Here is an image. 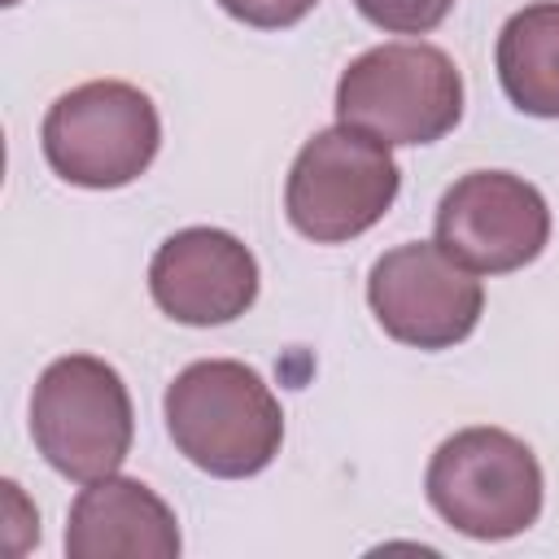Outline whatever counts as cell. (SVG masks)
<instances>
[{"mask_svg":"<svg viewBox=\"0 0 559 559\" xmlns=\"http://www.w3.org/2000/svg\"><path fill=\"white\" fill-rule=\"evenodd\" d=\"M48 166L74 188H122L140 179L162 144L157 105L122 79H92L52 100L39 131Z\"/></svg>","mask_w":559,"mask_h":559,"instance_id":"8992f818","label":"cell"},{"mask_svg":"<svg viewBox=\"0 0 559 559\" xmlns=\"http://www.w3.org/2000/svg\"><path fill=\"white\" fill-rule=\"evenodd\" d=\"M550 240L546 197L511 170H472L437 205V245L476 275L528 266Z\"/></svg>","mask_w":559,"mask_h":559,"instance_id":"ba28073f","label":"cell"},{"mask_svg":"<svg viewBox=\"0 0 559 559\" xmlns=\"http://www.w3.org/2000/svg\"><path fill=\"white\" fill-rule=\"evenodd\" d=\"M542 463L502 428H463L445 437L428 463L424 493L432 511L463 537L507 542L542 515Z\"/></svg>","mask_w":559,"mask_h":559,"instance_id":"7a4b0ae2","label":"cell"},{"mask_svg":"<svg viewBox=\"0 0 559 559\" xmlns=\"http://www.w3.org/2000/svg\"><path fill=\"white\" fill-rule=\"evenodd\" d=\"M493 57L502 92L520 114L559 118V0H537L511 13Z\"/></svg>","mask_w":559,"mask_h":559,"instance_id":"8fae6325","label":"cell"},{"mask_svg":"<svg viewBox=\"0 0 559 559\" xmlns=\"http://www.w3.org/2000/svg\"><path fill=\"white\" fill-rule=\"evenodd\" d=\"M166 428L175 450L223 480L258 476L284 441V411L271 384L236 358H201L166 389Z\"/></svg>","mask_w":559,"mask_h":559,"instance_id":"6da1fadb","label":"cell"},{"mask_svg":"<svg viewBox=\"0 0 559 559\" xmlns=\"http://www.w3.org/2000/svg\"><path fill=\"white\" fill-rule=\"evenodd\" d=\"M336 118L380 144H432L463 118V79L432 44H380L345 66Z\"/></svg>","mask_w":559,"mask_h":559,"instance_id":"3957f363","label":"cell"},{"mask_svg":"<svg viewBox=\"0 0 559 559\" xmlns=\"http://www.w3.org/2000/svg\"><path fill=\"white\" fill-rule=\"evenodd\" d=\"M367 306L393 341L411 349H450L476 332L485 288L476 271L450 258L437 240H411L376 258Z\"/></svg>","mask_w":559,"mask_h":559,"instance_id":"52a82bcc","label":"cell"},{"mask_svg":"<svg viewBox=\"0 0 559 559\" xmlns=\"http://www.w3.org/2000/svg\"><path fill=\"white\" fill-rule=\"evenodd\" d=\"M402 170L389 144L345 122L314 131L293 157L284 183L288 223L314 245H341L371 231L397 201Z\"/></svg>","mask_w":559,"mask_h":559,"instance_id":"5b68a950","label":"cell"},{"mask_svg":"<svg viewBox=\"0 0 559 559\" xmlns=\"http://www.w3.org/2000/svg\"><path fill=\"white\" fill-rule=\"evenodd\" d=\"M175 511L135 476H100L79 489L66 520L70 559H175Z\"/></svg>","mask_w":559,"mask_h":559,"instance_id":"30bf717a","label":"cell"},{"mask_svg":"<svg viewBox=\"0 0 559 559\" xmlns=\"http://www.w3.org/2000/svg\"><path fill=\"white\" fill-rule=\"evenodd\" d=\"M354 9L389 35H428L445 22L454 0H354Z\"/></svg>","mask_w":559,"mask_h":559,"instance_id":"7c38bea8","label":"cell"},{"mask_svg":"<svg viewBox=\"0 0 559 559\" xmlns=\"http://www.w3.org/2000/svg\"><path fill=\"white\" fill-rule=\"evenodd\" d=\"M218 4H223V13H231L245 26L284 31V26H297L319 0H218Z\"/></svg>","mask_w":559,"mask_h":559,"instance_id":"4fadbf2b","label":"cell"},{"mask_svg":"<svg viewBox=\"0 0 559 559\" xmlns=\"http://www.w3.org/2000/svg\"><path fill=\"white\" fill-rule=\"evenodd\" d=\"M148 293L175 323H231L258 301V258L223 227H183L157 245Z\"/></svg>","mask_w":559,"mask_h":559,"instance_id":"9c48e42d","label":"cell"},{"mask_svg":"<svg viewBox=\"0 0 559 559\" xmlns=\"http://www.w3.org/2000/svg\"><path fill=\"white\" fill-rule=\"evenodd\" d=\"M31 437L48 467L79 485L114 476L135 437L122 376L92 354H66L48 362L31 393Z\"/></svg>","mask_w":559,"mask_h":559,"instance_id":"277c9868","label":"cell"}]
</instances>
